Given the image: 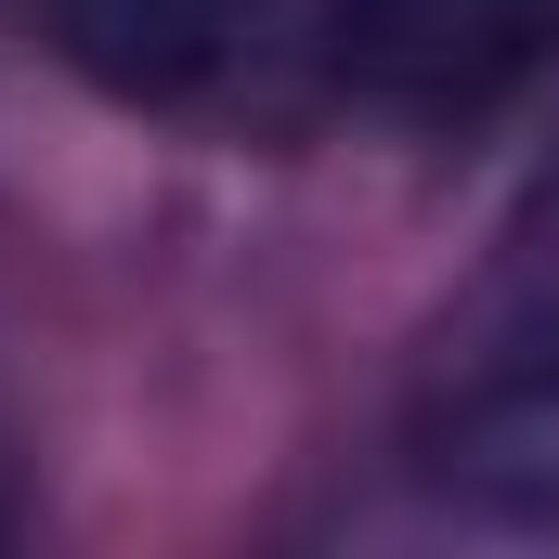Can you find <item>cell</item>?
<instances>
[{"label":"cell","instance_id":"obj_1","mask_svg":"<svg viewBox=\"0 0 559 559\" xmlns=\"http://www.w3.org/2000/svg\"><path fill=\"white\" fill-rule=\"evenodd\" d=\"M52 39L156 118H299L338 92L352 0H52Z\"/></svg>","mask_w":559,"mask_h":559},{"label":"cell","instance_id":"obj_2","mask_svg":"<svg viewBox=\"0 0 559 559\" xmlns=\"http://www.w3.org/2000/svg\"><path fill=\"white\" fill-rule=\"evenodd\" d=\"M559 52V0H352L338 92L391 131H468L508 92H534Z\"/></svg>","mask_w":559,"mask_h":559},{"label":"cell","instance_id":"obj_3","mask_svg":"<svg viewBox=\"0 0 559 559\" xmlns=\"http://www.w3.org/2000/svg\"><path fill=\"white\" fill-rule=\"evenodd\" d=\"M0 521H13V468H0Z\"/></svg>","mask_w":559,"mask_h":559}]
</instances>
